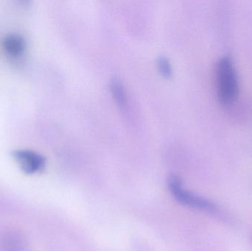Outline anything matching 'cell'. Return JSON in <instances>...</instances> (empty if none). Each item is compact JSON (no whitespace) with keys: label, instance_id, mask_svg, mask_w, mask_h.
<instances>
[{"label":"cell","instance_id":"obj_1","mask_svg":"<svg viewBox=\"0 0 252 251\" xmlns=\"http://www.w3.org/2000/svg\"><path fill=\"white\" fill-rule=\"evenodd\" d=\"M216 83L218 97L223 104L236 100L239 91L238 75L233 61L229 56H223L216 65Z\"/></svg>","mask_w":252,"mask_h":251},{"label":"cell","instance_id":"obj_3","mask_svg":"<svg viewBox=\"0 0 252 251\" xmlns=\"http://www.w3.org/2000/svg\"><path fill=\"white\" fill-rule=\"evenodd\" d=\"M12 155L25 173H35L42 170L45 167L46 161L44 156L32 150H15Z\"/></svg>","mask_w":252,"mask_h":251},{"label":"cell","instance_id":"obj_2","mask_svg":"<svg viewBox=\"0 0 252 251\" xmlns=\"http://www.w3.org/2000/svg\"><path fill=\"white\" fill-rule=\"evenodd\" d=\"M168 187L172 194L179 203L208 212H213L216 209L214 203L208 199L184 190L182 181L176 175H172L169 177Z\"/></svg>","mask_w":252,"mask_h":251},{"label":"cell","instance_id":"obj_6","mask_svg":"<svg viewBox=\"0 0 252 251\" xmlns=\"http://www.w3.org/2000/svg\"><path fill=\"white\" fill-rule=\"evenodd\" d=\"M14 237L4 238L1 244V251H22V244Z\"/></svg>","mask_w":252,"mask_h":251},{"label":"cell","instance_id":"obj_4","mask_svg":"<svg viewBox=\"0 0 252 251\" xmlns=\"http://www.w3.org/2000/svg\"><path fill=\"white\" fill-rule=\"evenodd\" d=\"M3 47L10 56H18L24 51L25 43L20 35L11 34L4 38Z\"/></svg>","mask_w":252,"mask_h":251},{"label":"cell","instance_id":"obj_7","mask_svg":"<svg viewBox=\"0 0 252 251\" xmlns=\"http://www.w3.org/2000/svg\"><path fill=\"white\" fill-rule=\"evenodd\" d=\"M158 70L164 76L170 77L172 74L171 65L166 57H160L157 60Z\"/></svg>","mask_w":252,"mask_h":251},{"label":"cell","instance_id":"obj_5","mask_svg":"<svg viewBox=\"0 0 252 251\" xmlns=\"http://www.w3.org/2000/svg\"><path fill=\"white\" fill-rule=\"evenodd\" d=\"M111 89L117 101L119 102L120 104L124 105L126 102L125 91L120 81L114 80L111 85Z\"/></svg>","mask_w":252,"mask_h":251}]
</instances>
